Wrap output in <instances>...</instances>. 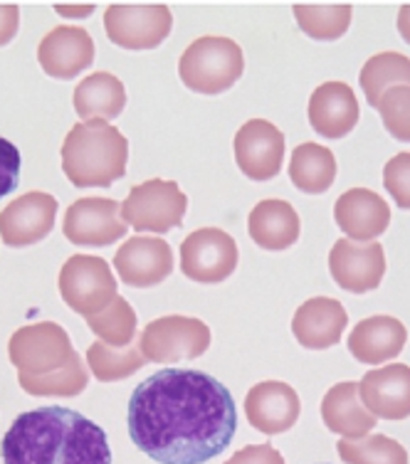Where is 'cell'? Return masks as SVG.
<instances>
[{
  "instance_id": "cell-9",
  "label": "cell",
  "mask_w": 410,
  "mask_h": 464,
  "mask_svg": "<svg viewBox=\"0 0 410 464\" xmlns=\"http://www.w3.org/2000/svg\"><path fill=\"white\" fill-rule=\"evenodd\" d=\"M77 351L72 348L67 331L54 322H40L23 326L8 343L10 363L18 368V373L45 375L70 363Z\"/></svg>"
},
{
  "instance_id": "cell-8",
  "label": "cell",
  "mask_w": 410,
  "mask_h": 464,
  "mask_svg": "<svg viewBox=\"0 0 410 464\" xmlns=\"http://www.w3.org/2000/svg\"><path fill=\"white\" fill-rule=\"evenodd\" d=\"M173 15L163 3H116L104 13V30L116 47L132 53L153 50L171 35Z\"/></svg>"
},
{
  "instance_id": "cell-27",
  "label": "cell",
  "mask_w": 410,
  "mask_h": 464,
  "mask_svg": "<svg viewBox=\"0 0 410 464\" xmlns=\"http://www.w3.org/2000/svg\"><path fill=\"white\" fill-rule=\"evenodd\" d=\"M18 383L25 393L35 395V398H74V395L84 393V388L90 385V371L84 366L80 353H74L67 366L57 368L53 373H18Z\"/></svg>"
},
{
  "instance_id": "cell-21",
  "label": "cell",
  "mask_w": 410,
  "mask_h": 464,
  "mask_svg": "<svg viewBox=\"0 0 410 464\" xmlns=\"http://www.w3.org/2000/svg\"><path fill=\"white\" fill-rule=\"evenodd\" d=\"M309 124L324 139H344L358 124V99L344 82H324L309 99Z\"/></svg>"
},
{
  "instance_id": "cell-28",
  "label": "cell",
  "mask_w": 410,
  "mask_h": 464,
  "mask_svg": "<svg viewBox=\"0 0 410 464\" xmlns=\"http://www.w3.org/2000/svg\"><path fill=\"white\" fill-rule=\"evenodd\" d=\"M358 84L364 90L366 102L371 107H378L381 97L391 87H398V84L410 87V60L398 53L374 54L358 74Z\"/></svg>"
},
{
  "instance_id": "cell-16",
  "label": "cell",
  "mask_w": 410,
  "mask_h": 464,
  "mask_svg": "<svg viewBox=\"0 0 410 464\" xmlns=\"http://www.w3.org/2000/svg\"><path fill=\"white\" fill-rule=\"evenodd\" d=\"M299 412H302L299 395L292 385L282 381H262L252 385L250 393L245 395L248 422L265 435H282L292 430L299 420Z\"/></svg>"
},
{
  "instance_id": "cell-20",
  "label": "cell",
  "mask_w": 410,
  "mask_h": 464,
  "mask_svg": "<svg viewBox=\"0 0 410 464\" xmlns=\"http://www.w3.org/2000/svg\"><path fill=\"white\" fill-rule=\"evenodd\" d=\"M347 324L348 314L344 304L329 296H314L297 309L292 319V334L299 341V346L309 351H324L339 343Z\"/></svg>"
},
{
  "instance_id": "cell-22",
  "label": "cell",
  "mask_w": 410,
  "mask_h": 464,
  "mask_svg": "<svg viewBox=\"0 0 410 464\" xmlns=\"http://www.w3.org/2000/svg\"><path fill=\"white\" fill-rule=\"evenodd\" d=\"M408 341L403 322L393 316H368L348 334V351L364 366H381L401 353Z\"/></svg>"
},
{
  "instance_id": "cell-35",
  "label": "cell",
  "mask_w": 410,
  "mask_h": 464,
  "mask_svg": "<svg viewBox=\"0 0 410 464\" xmlns=\"http://www.w3.org/2000/svg\"><path fill=\"white\" fill-rule=\"evenodd\" d=\"M20 180V151L15 143L0 136V198H5L18 188Z\"/></svg>"
},
{
  "instance_id": "cell-13",
  "label": "cell",
  "mask_w": 410,
  "mask_h": 464,
  "mask_svg": "<svg viewBox=\"0 0 410 464\" xmlns=\"http://www.w3.org/2000/svg\"><path fill=\"white\" fill-rule=\"evenodd\" d=\"M235 161L250 180H272L285 163V134L265 119L245 121L235 134Z\"/></svg>"
},
{
  "instance_id": "cell-19",
  "label": "cell",
  "mask_w": 410,
  "mask_h": 464,
  "mask_svg": "<svg viewBox=\"0 0 410 464\" xmlns=\"http://www.w3.org/2000/svg\"><path fill=\"white\" fill-rule=\"evenodd\" d=\"M334 220L347 232L348 240L371 242L391 225V208L368 188H351L334 206Z\"/></svg>"
},
{
  "instance_id": "cell-15",
  "label": "cell",
  "mask_w": 410,
  "mask_h": 464,
  "mask_svg": "<svg viewBox=\"0 0 410 464\" xmlns=\"http://www.w3.org/2000/svg\"><path fill=\"white\" fill-rule=\"evenodd\" d=\"M114 267L126 286L146 289V286H156L171 277L173 252H171L169 242L161 237L136 235L116 250Z\"/></svg>"
},
{
  "instance_id": "cell-12",
  "label": "cell",
  "mask_w": 410,
  "mask_h": 464,
  "mask_svg": "<svg viewBox=\"0 0 410 464\" xmlns=\"http://www.w3.org/2000/svg\"><path fill=\"white\" fill-rule=\"evenodd\" d=\"M329 272L334 282L351 295L374 292L386 275L384 245L341 237L329 252Z\"/></svg>"
},
{
  "instance_id": "cell-1",
  "label": "cell",
  "mask_w": 410,
  "mask_h": 464,
  "mask_svg": "<svg viewBox=\"0 0 410 464\" xmlns=\"http://www.w3.org/2000/svg\"><path fill=\"white\" fill-rule=\"evenodd\" d=\"M134 445L159 464H205L238 428L230 391L193 368H163L136 385L126 411Z\"/></svg>"
},
{
  "instance_id": "cell-26",
  "label": "cell",
  "mask_w": 410,
  "mask_h": 464,
  "mask_svg": "<svg viewBox=\"0 0 410 464\" xmlns=\"http://www.w3.org/2000/svg\"><path fill=\"white\" fill-rule=\"evenodd\" d=\"M289 179L302 193L319 196L327 193L337 179V159L321 143L304 141L292 151L289 161Z\"/></svg>"
},
{
  "instance_id": "cell-24",
  "label": "cell",
  "mask_w": 410,
  "mask_h": 464,
  "mask_svg": "<svg viewBox=\"0 0 410 464\" xmlns=\"http://www.w3.org/2000/svg\"><path fill=\"white\" fill-rule=\"evenodd\" d=\"M299 215L287 200H262L252 208L250 218H248V232H250L252 242L262 247V250L279 252L292 247L299 240Z\"/></svg>"
},
{
  "instance_id": "cell-11",
  "label": "cell",
  "mask_w": 410,
  "mask_h": 464,
  "mask_svg": "<svg viewBox=\"0 0 410 464\" xmlns=\"http://www.w3.org/2000/svg\"><path fill=\"white\" fill-rule=\"evenodd\" d=\"M63 232L77 247L114 245L126 235L122 206L112 198H80L67 208Z\"/></svg>"
},
{
  "instance_id": "cell-38",
  "label": "cell",
  "mask_w": 410,
  "mask_h": 464,
  "mask_svg": "<svg viewBox=\"0 0 410 464\" xmlns=\"http://www.w3.org/2000/svg\"><path fill=\"white\" fill-rule=\"evenodd\" d=\"M54 10L64 15V18H90L94 13V5L92 3H82V5H64V3H57Z\"/></svg>"
},
{
  "instance_id": "cell-34",
  "label": "cell",
  "mask_w": 410,
  "mask_h": 464,
  "mask_svg": "<svg viewBox=\"0 0 410 464\" xmlns=\"http://www.w3.org/2000/svg\"><path fill=\"white\" fill-rule=\"evenodd\" d=\"M384 186L395 206L410 210V153H398L386 163Z\"/></svg>"
},
{
  "instance_id": "cell-23",
  "label": "cell",
  "mask_w": 410,
  "mask_h": 464,
  "mask_svg": "<svg viewBox=\"0 0 410 464\" xmlns=\"http://www.w3.org/2000/svg\"><path fill=\"white\" fill-rule=\"evenodd\" d=\"M321 420L331 432H337L344 440L366 438L378 422L376 415L366 411L358 395V383L354 381L331 385L329 393L321 401Z\"/></svg>"
},
{
  "instance_id": "cell-6",
  "label": "cell",
  "mask_w": 410,
  "mask_h": 464,
  "mask_svg": "<svg viewBox=\"0 0 410 464\" xmlns=\"http://www.w3.org/2000/svg\"><path fill=\"white\" fill-rule=\"evenodd\" d=\"M60 296L72 312L94 316L104 312L116 296V279L107 259L94 255H72L60 269Z\"/></svg>"
},
{
  "instance_id": "cell-18",
  "label": "cell",
  "mask_w": 410,
  "mask_h": 464,
  "mask_svg": "<svg viewBox=\"0 0 410 464\" xmlns=\"http://www.w3.org/2000/svg\"><path fill=\"white\" fill-rule=\"evenodd\" d=\"M358 395L366 411L384 420L410 418V366L391 363L374 368L358 383Z\"/></svg>"
},
{
  "instance_id": "cell-36",
  "label": "cell",
  "mask_w": 410,
  "mask_h": 464,
  "mask_svg": "<svg viewBox=\"0 0 410 464\" xmlns=\"http://www.w3.org/2000/svg\"><path fill=\"white\" fill-rule=\"evenodd\" d=\"M225 464H287L272 445H248L238 450Z\"/></svg>"
},
{
  "instance_id": "cell-5",
  "label": "cell",
  "mask_w": 410,
  "mask_h": 464,
  "mask_svg": "<svg viewBox=\"0 0 410 464\" xmlns=\"http://www.w3.org/2000/svg\"><path fill=\"white\" fill-rule=\"evenodd\" d=\"M188 210V198L176 180L151 179L132 188L122 203V220L136 232H163L181 227Z\"/></svg>"
},
{
  "instance_id": "cell-25",
  "label": "cell",
  "mask_w": 410,
  "mask_h": 464,
  "mask_svg": "<svg viewBox=\"0 0 410 464\" xmlns=\"http://www.w3.org/2000/svg\"><path fill=\"white\" fill-rule=\"evenodd\" d=\"M72 102L82 121H112L126 109L124 82L109 72H94L77 84Z\"/></svg>"
},
{
  "instance_id": "cell-32",
  "label": "cell",
  "mask_w": 410,
  "mask_h": 464,
  "mask_svg": "<svg viewBox=\"0 0 410 464\" xmlns=\"http://www.w3.org/2000/svg\"><path fill=\"white\" fill-rule=\"evenodd\" d=\"M337 452L344 464H408V452L401 442L386 435H366L358 440L337 442Z\"/></svg>"
},
{
  "instance_id": "cell-37",
  "label": "cell",
  "mask_w": 410,
  "mask_h": 464,
  "mask_svg": "<svg viewBox=\"0 0 410 464\" xmlns=\"http://www.w3.org/2000/svg\"><path fill=\"white\" fill-rule=\"evenodd\" d=\"M20 10L13 3H0V47H5L18 35Z\"/></svg>"
},
{
  "instance_id": "cell-29",
  "label": "cell",
  "mask_w": 410,
  "mask_h": 464,
  "mask_svg": "<svg viewBox=\"0 0 410 464\" xmlns=\"http://www.w3.org/2000/svg\"><path fill=\"white\" fill-rule=\"evenodd\" d=\"M87 366L99 383H116V381H124L129 375L139 373L146 366V358H143L139 343L116 348L107 346L104 341H94L87 348Z\"/></svg>"
},
{
  "instance_id": "cell-10",
  "label": "cell",
  "mask_w": 410,
  "mask_h": 464,
  "mask_svg": "<svg viewBox=\"0 0 410 464\" xmlns=\"http://www.w3.org/2000/svg\"><path fill=\"white\" fill-rule=\"evenodd\" d=\"M238 245L220 227H200L181 242V272L198 285H220L238 267Z\"/></svg>"
},
{
  "instance_id": "cell-14",
  "label": "cell",
  "mask_w": 410,
  "mask_h": 464,
  "mask_svg": "<svg viewBox=\"0 0 410 464\" xmlns=\"http://www.w3.org/2000/svg\"><path fill=\"white\" fill-rule=\"evenodd\" d=\"M57 218V200L50 193H25L0 210V237L8 247H30L45 240Z\"/></svg>"
},
{
  "instance_id": "cell-2",
  "label": "cell",
  "mask_w": 410,
  "mask_h": 464,
  "mask_svg": "<svg viewBox=\"0 0 410 464\" xmlns=\"http://www.w3.org/2000/svg\"><path fill=\"white\" fill-rule=\"evenodd\" d=\"M3 464H112L107 432L77 411L47 405L13 420Z\"/></svg>"
},
{
  "instance_id": "cell-7",
  "label": "cell",
  "mask_w": 410,
  "mask_h": 464,
  "mask_svg": "<svg viewBox=\"0 0 410 464\" xmlns=\"http://www.w3.org/2000/svg\"><path fill=\"white\" fill-rule=\"evenodd\" d=\"M139 348L151 363H179L200 358L210 348V329L193 316H161L139 336Z\"/></svg>"
},
{
  "instance_id": "cell-33",
  "label": "cell",
  "mask_w": 410,
  "mask_h": 464,
  "mask_svg": "<svg viewBox=\"0 0 410 464\" xmlns=\"http://www.w3.org/2000/svg\"><path fill=\"white\" fill-rule=\"evenodd\" d=\"M378 114L386 131L403 143H410V87L398 84L386 92L378 102Z\"/></svg>"
},
{
  "instance_id": "cell-39",
  "label": "cell",
  "mask_w": 410,
  "mask_h": 464,
  "mask_svg": "<svg viewBox=\"0 0 410 464\" xmlns=\"http://www.w3.org/2000/svg\"><path fill=\"white\" fill-rule=\"evenodd\" d=\"M398 33L410 45V3L408 5H401V10H398Z\"/></svg>"
},
{
  "instance_id": "cell-3",
  "label": "cell",
  "mask_w": 410,
  "mask_h": 464,
  "mask_svg": "<svg viewBox=\"0 0 410 464\" xmlns=\"http://www.w3.org/2000/svg\"><path fill=\"white\" fill-rule=\"evenodd\" d=\"M126 161L129 141L109 121L72 126L63 143V170L74 188H109L124 179Z\"/></svg>"
},
{
  "instance_id": "cell-17",
  "label": "cell",
  "mask_w": 410,
  "mask_h": 464,
  "mask_svg": "<svg viewBox=\"0 0 410 464\" xmlns=\"http://www.w3.org/2000/svg\"><path fill=\"white\" fill-rule=\"evenodd\" d=\"M37 63L54 80H72L94 63V40L84 27H54L37 47Z\"/></svg>"
},
{
  "instance_id": "cell-4",
  "label": "cell",
  "mask_w": 410,
  "mask_h": 464,
  "mask_svg": "<svg viewBox=\"0 0 410 464\" xmlns=\"http://www.w3.org/2000/svg\"><path fill=\"white\" fill-rule=\"evenodd\" d=\"M245 72V54L230 37H198L183 50L179 60V77L186 90L196 94H223Z\"/></svg>"
},
{
  "instance_id": "cell-31",
  "label": "cell",
  "mask_w": 410,
  "mask_h": 464,
  "mask_svg": "<svg viewBox=\"0 0 410 464\" xmlns=\"http://www.w3.org/2000/svg\"><path fill=\"white\" fill-rule=\"evenodd\" d=\"M87 326L107 346L124 348L132 346L139 319H136V312L132 309V304L126 302L124 296H116L104 312L87 316Z\"/></svg>"
},
{
  "instance_id": "cell-30",
  "label": "cell",
  "mask_w": 410,
  "mask_h": 464,
  "mask_svg": "<svg viewBox=\"0 0 410 464\" xmlns=\"http://www.w3.org/2000/svg\"><path fill=\"white\" fill-rule=\"evenodd\" d=\"M297 25L302 27L304 35L321 43H331L347 35L351 25L354 8L348 3H337V5H309V3H297L295 8Z\"/></svg>"
}]
</instances>
